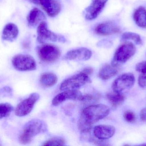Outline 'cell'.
<instances>
[{
    "instance_id": "cell-1",
    "label": "cell",
    "mask_w": 146,
    "mask_h": 146,
    "mask_svg": "<svg viewBox=\"0 0 146 146\" xmlns=\"http://www.w3.org/2000/svg\"><path fill=\"white\" fill-rule=\"evenodd\" d=\"M110 109L103 104L91 105L83 110L78 122L79 130L83 133H89L92 125L109 115Z\"/></svg>"
},
{
    "instance_id": "cell-2",
    "label": "cell",
    "mask_w": 146,
    "mask_h": 146,
    "mask_svg": "<svg viewBox=\"0 0 146 146\" xmlns=\"http://www.w3.org/2000/svg\"><path fill=\"white\" fill-rule=\"evenodd\" d=\"M45 123L39 119L29 121L24 126L19 136V141L22 145H27L31 142L33 139L46 130Z\"/></svg>"
},
{
    "instance_id": "cell-3",
    "label": "cell",
    "mask_w": 146,
    "mask_h": 146,
    "mask_svg": "<svg viewBox=\"0 0 146 146\" xmlns=\"http://www.w3.org/2000/svg\"><path fill=\"white\" fill-rule=\"evenodd\" d=\"M136 52V48L133 43L126 42L118 47L114 55L112 64L118 66L125 63L133 56Z\"/></svg>"
},
{
    "instance_id": "cell-4",
    "label": "cell",
    "mask_w": 146,
    "mask_h": 146,
    "mask_svg": "<svg viewBox=\"0 0 146 146\" xmlns=\"http://www.w3.org/2000/svg\"><path fill=\"white\" fill-rule=\"evenodd\" d=\"M37 33V40L40 43H43L49 41L62 43L66 42V38L64 36L50 31L48 28V25L45 21H42L38 25Z\"/></svg>"
},
{
    "instance_id": "cell-5",
    "label": "cell",
    "mask_w": 146,
    "mask_h": 146,
    "mask_svg": "<svg viewBox=\"0 0 146 146\" xmlns=\"http://www.w3.org/2000/svg\"><path fill=\"white\" fill-rule=\"evenodd\" d=\"M37 54L41 61L46 63H53L56 61L61 55L58 47L54 45H43L37 49Z\"/></svg>"
},
{
    "instance_id": "cell-6",
    "label": "cell",
    "mask_w": 146,
    "mask_h": 146,
    "mask_svg": "<svg viewBox=\"0 0 146 146\" xmlns=\"http://www.w3.org/2000/svg\"><path fill=\"white\" fill-rule=\"evenodd\" d=\"M90 82L91 80L88 75L81 72L62 81L60 86V90L63 91L76 90Z\"/></svg>"
},
{
    "instance_id": "cell-7",
    "label": "cell",
    "mask_w": 146,
    "mask_h": 146,
    "mask_svg": "<svg viewBox=\"0 0 146 146\" xmlns=\"http://www.w3.org/2000/svg\"><path fill=\"white\" fill-rule=\"evenodd\" d=\"M12 64L15 68L20 71H32L36 68L35 59L30 55L19 54L15 56Z\"/></svg>"
},
{
    "instance_id": "cell-8",
    "label": "cell",
    "mask_w": 146,
    "mask_h": 146,
    "mask_svg": "<svg viewBox=\"0 0 146 146\" xmlns=\"http://www.w3.org/2000/svg\"><path fill=\"white\" fill-rule=\"evenodd\" d=\"M134 75L131 73L123 74L113 82L112 89L114 92L122 93L133 87L135 83Z\"/></svg>"
},
{
    "instance_id": "cell-9",
    "label": "cell",
    "mask_w": 146,
    "mask_h": 146,
    "mask_svg": "<svg viewBox=\"0 0 146 146\" xmlns=\"http://www.w3.org/2000/svg\"><path fill=\"white\" fill-rule=\"evenodd\" d=\"M39 98L38 93H31L27 98L23 100L19 103L15 110V115L17 116H25L31 113L34 105Z\"/></svg>"
},
{
    "instance_id": "cell-10",
    "label": "cell",
    "mask_w": 146,
    "mask_h": 146,
    "mask_svg": "<svg viewBox=\"0 0 146 146\" xmlns=\"http://www.w3.org/2000/svg\"><path fill=\"white\" fill-rule=\"evenodd\" d=\"M39 5L50 17L56 16L60 12L61 5L59 0H27Z\"/></svg>"
},
{
    "instance_id": "cell-11",
    "label": "cell",
    "mask_w": 146,
    "mask_h": 146,
    "mask_svg": "<svg viewBox=\"0 0 146 146\" xmlns=\"http://www.w3.org/2000/svg\"><path fill=\"white\" fill-rule=\"evenodd\" d=\"M68 100L83 101L84 95L76 89L66 90L54 97L52 100V105L54 106H57Z\"/></svg>"
},
{
    "instance_id": "cell-12",
    "label": "cell",
    "mask_w": 146,
    "mask_h": 146,
    "mask_svg": "<svg viewBox=\"0 0 146 146\" xmlns=\"http://www.w3.org/2000/svg\"><path fill=\"white\" fill-rule=\"evenodd\" d=\"M108 0H93L86 9L85 18L88 20L96 19L104 9Z\"/></svg>"
},
{
    "instance_id": "cell-13",
    "label": "cell",
    "mask_w": 146,
    "mask_h": 146,
    "mask_svg": "<svg viewBox=\"0 0 146 146\" xmlns=\"http://www.w3.org/2000/svg\"><path fill=\"white\" fill-rule=\"evenodd\" d=\"M92 56V52L91 50L87 48H80L68 51L64 58L70 61H87L91 58Z\"/></svg>"
},
{
    "instance_id": "cell-14",
    "label": "cell",
    "mask_w": 146,
    "mask_h": 146,
    "mask_svg": "<svg viewBox=\"0 0 146 146\" xmlns=\"http://www.w3.org/2000/svg\"><path fill=\"white\" fill-rule=\"evenodd\" d=\"M121 31L120 27L110 21L103 22L98 25L95 28L97 34L101 36H108L118 33Z\"/></svg>"
},
{
    "instance_id": "cell-15",
    "label": "cell",
    "mask_w": 146,
    "mask_h": 146,
    "mask_svg": "<svg viewBox=\"0 0 146 146\" xmlns=\"http://www.w3.org/2000/svg\"><path fill=\"white\" fill-rule=\"evenodd\" d=\"M115 132V128L111 125H100L96 126L94 130V136L98 139L106 140L112 137Z\"/></svg>"
},
{
    "instance_id": "cell-16",
    "label": "cell",
    "mask_w": 146,
    "mask_h": 146,
    "mask_svg": "<svg viewBox=\"0 0 146 146\" xmlns=\"http://www.w3.org/2000/svg\"><path fill=\"white\" fill-rule=\"evenodd\" d=\"M46 19L44 13L42 11L34 8L31 10L27 16L28 25L32 27H35Z\"/></svg>"
},
{
    "instance_id": "cell-17",
    "label": "cell",
    "mask_w": 146,
    "mask_h": 146,
    "mask_svg": "<svg viewBox=\"0 0 146 146\" xmlns=\"http://www.w3.org/2000/svg\"><path fill=\"white\" fill-rule=\"evenodd\" d=\"M19 30L15 24L9 23L6 25L3 30L2 37L5 41L13 42L19 35Z\"/></svg>"
},
{
    "instance_id": "cell-18",
    "label": "cell",
    "mask_w": 146,
    "mask_h": 146,
    "mask_svg": "<svg viewBox=\"0 0 146 146\" xmlns=\"http://www.w3.org/2000/svg\"><path fill=\"white\" fill-rule=\"evenodd\" d=\"M118 66L111 63L103 66L100 69L99 73L100 78L103 80H108L116 75L119 72Z\"/></svg>"
},
{
    "instance_id": "cell-19",
    "label": "cell",
    "mask_w": 146,
    "mask_h": 146,
    "mask_svg": "<svg viewBox=\"0 0 146 146\" xmlns=\"http://www.w3.org/2000/svg\"><path fill=\"white\" fill-rule=\"evenodd\" d=\"M58 81L56 75L51 72L43 73L39 79L40 84L44 87H50L55 85Z\"/></svg>"
},
{
    "instance_id": "cell-20",
    "label": "cell",
    "mask_w": 146,
    "mask_h": 146,
    "mask_svg": "<svg viewBox=\"0 0 146 146\" xmlns=\"http://www.w3.org/2000/svg\"><path fill=\"white\" fill-rule=\"evenodd\" d=\"M134 19L140 27L146 28V9L143 7L137 8L134 13Z\"/></svg>"
},
{
    "instance_id": "cell-21",
    "label": "cell",
    "mask_w": 146,
    "mask_h": 146,
    "mask_svg": "<svg viewBox=\"0 0 146 146\" xmlns=\"http://www.w3.org/2000/svg\"><path fill=\"white\" fill-rule=\"evenodd\" d=\"M135 69L140 73L138 79L139 85L144 89H146V61L138 63Z\"/></svg>"
},
{
    "instance_id": "cell-22",
    "label": "cell",
    "mask_w": 146,
    "mask_h": 146,
    "mask_svg": "<svg viewBox=\"0 0 146 146\" xmlns=\"http://www.w3.org/2000/svg\"><path fill=\"white\" fill-rule=\"evenodd\" d=\"M106 97L110 103L114 107H117L121 105L126 99L125 96L122 93L115 92L109 93L106 94Z\"/></svg>"
},
{
    "instance_id": "cell-23",
    "label": "cell",
    "mask_w": 146,
    "mask_h": 146,
    "mask_svg": "<svg viewBox=\"0 0 146 146\" xmlns=\"http://www.w3.org/2000/svg\"><path fill=\"white\" fill-rule=\"evenodd\" d=\"M12 105L8 103H3L0 104V119L9 116L13 111Z\"/></svg>"
},
{
    "instance_id": "cell-24",
    "label": "cell",
    "mask_w": 146,
    "mask_h": 146,
    "mask_svg": "<svg viewBox=\"0 0 146 146\" xmlns=\"http://www.w3.org/2000/svg\"><path fill=\"white\" fill-rule=\"evenodd\" d=\"M121 39L123 40L131 39L133 40L138 44H142V40L140 36L137 33L132 32H125L122 35Z\"/></svg>"
},
{
    "instance_id": "cell-25",
    "label": "cell",
    "mask_w": 146,
    "mask_h": 146,
    "mask_svg": "<svg viewBox=\"0 0 146 146\" xmlns=\"http://www.w3.org/2000/svg\"><path fill=\"white\" fill-rule=\"evenodd\" d=\"M65 144V141L61 137H54L45 141L43 146H63Z\"/></svg>"
},
{
    "instance_id": "cell-26",
    "label": "cell",
    "mask_w": 146,
    "mask_h": 146,
    "mask_svg": "<svg viewBox=\"0 0 146 146\" xmlns=\"http://www.w3.org/2000/svg\"><path fill=\"white\" fill-rule=\"evenodd\" d=\"M123 117L125 120L129 123L134 122L136 120L135 114L131 111L128 110L125 111L123 114Z\"/></svg>"
},
{
    "instance_id": "cell-27",
    "label": "cell",
    "mask_w": 146,
    "mask_h": 146,
    "mask_svg": "<svg viewBox=\"0 0 146 146\" xmlns=\"http://www.w3.org/2000/svg\"><path fill=\"white\" fill-rule=\"evenodd\" d=\"M0 94L3 97H10L13 95V90L9 87H4L0 89Z\"/></svg>"
},
{
    "instance_id": "cell-28",
    "label": "cell",
    "mask_w": 146,
    "mask_h": 146,
    "mask_svg": "<svg viewBox=\"0 0 146 146\" xmlns=\"http://www.w3.org/2000/svg\"><path fill=\"white\" fill-rule=\"evenodd\" d=\"M140 115L141 120L143 121L146 122V107L141 110Z\"/></svg>"
},
{
    "instance_id": "cell-29",
    "label": "cell",
    "mask_w": 146,
    "mask_h": 146,
    "mask_svg": "<svg viewBox=\"0 0 146 146\" xmlns=\"http://www.w3.org/2000/svg\"><path fill=\"white\" fill-rule=\"evenodd\" d=\"M93 72V70L92 69L91 67H87L86 68L84 69H83V71H82V73H84L86 74L87 75H90L92 74Z\"/></svg>"
},
{
    "instance_id": "cell-30",
    "label": "cell",
    "mask_w": 146,
    "mask_h": 146,
    "mask_svg": "<svg viewBox=\"0 0 146 146\" xmlns=\"http://www.w3.org/2000/svg\"><path fill=\"white\" fill-rule=\"evenodd\" d=\"M0 145H1V144H0Z\"/></svg>"
}]
</instances>
